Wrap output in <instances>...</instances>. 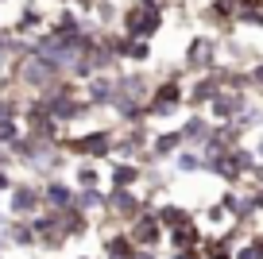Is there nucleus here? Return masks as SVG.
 <instances>
[{
    "instance_id": "nucleus-1",
    "label": "nucleus",
    "mask_w": 263,
    "mask_h": 259,
    "mask_svg": "<svg viewBox=\"0 0 263 259\" xmlns=\"http://www.w3.org/2000/svg\"><path fill=\"white\" fill-rule=\"evenodd\" d=\"M178 108H186V81H182V70H171L163 81L151 85L143 116L147 120H171V116H178Z\"/></svg>"
},
{
    "instance_id": "nucleus-2",
    "label": "nucleus",
    "mask_w": 263,
    "mask_h": 259,
    "mask_svg": "<svg viewBox=\"0 0 263 259\" xmlns=\"http://www.w3.org/2000/svg\"><path fill=\"white\" fill-rule=\"evenodd\" d=\"M116 27H120V35H132V39H155L166 27V12L147 4V0H128L120 8Z\"/></svg>"
},
{
    "instance_id": "nucleus-3",
    "label": "nucleus",
    "mask_w": 263,
    "mask_h": 259,
    "mask_svg": "<svg viewBox=\"0 0 263 259\" xmlns=\"http://www.w3.org/2000/svg\"><path fill=\"white\" fill-rule=\"evenodd\" d=\"M66 155H78V159H89V162H105L112 159V147H116V128H85V132H66L58 139Z\"/></svg>"
},
{
    "instance_id": "nucleus-4",
    "label": "nucleus",
    "mask_w": 263,
    "mask_h": 259,
    "mask_svg": "<svg viewBox=\"0 0 263 259\" xmlns=\"http://www.w3.org/2000/svg\"><path fill=\"white\" fill-rule=\"evenodd\" d=\"M217 62H221V35L217 31H194L186 50H182L186 73H209Z\"/></svg>"
},
{
    "instance_id": "nucleus-5",
    "label": "nucleus",
    "mask_w": 263,
    "mask_h": 259,
    "mask_svg": "<svg viewBox=\"0 0 263 259\" xmlns=\"http://www.w3.org/2000/svg\"><path fill=\"white\" fill-rule=\"evenodd\" d=\"M248 105H252V93L248 89H229V85H221V93L205 105V116L213 124H224V120H236Z\"/></svg>"
},
{
    "instance_id": "nucleus-6",
    "label": "nucleus",
    "mask_w": 263,
    "mask_h": 259,
    "mask_svg": "<svg viewBox=\"0 0 263 259\" xmlns=\"http://www.w3.org/2000/svg\"><path fill=\"white\" fill-rule=\"evenodd\" d=\"M124 228H128V236L136 240V248H163L166 244V228L159 225L155 209H143L140 217L132 220V225H124Z\"/></svg>"
},
{
    "instance_id": "nucleus-7",
    "label": "nucleus",
    "mask_w": 263,
    "mask_h": 259,
    "mask_svg": "<svg viewBox=\"0 0 263 259\" xmlns=\"http://www.w3.org/2000/svg\"><path fill=\"white\" fill-rule=\"evenodd\" d=\"M43 209V186L39 182H12L8 190V213L12 217H35Z\"/></svg>"
},
{
    "instance_id": "nucleus-8",
    "label": "nucleus",
    "mask_w": 263,
    "mask_h": 259,
    "mask_svg": "<svg viewBox=\"0 0 263 259\" xmlns=\"http://www.w3.org/2000/svg\"><path fill=\"white\" fill-rule=\"evenodd\" d=\"M221 93V78H217V70L209 73H194V81L186 85V108H201L205 113V105Z\"/></svg>"
},
{
    "instance_id": "nucleus-9",
    "label": "nucleus",
    "mask_w": 263,
    "mask_h": 259,
    "mask_svg": "<svg viewBox=\"0 0 263 259\" xmlns=\"http://www.w3.org/2000/svg\"><path fill=\"white\" fill-rule=\"evenodd\" d=\"M143 182V162L136 159H108V190H132Z\"/></svg>"
},
{
    "instance_id": "nucleus-10",
    "label": "nucleus",
    "mask_w": 263,
    "mask_h": 259,
    "mask_svg": "<svg viewBox=\"0 0 263 259\" xmlns=\"http://www.w3.org/2000/svg\"><path fill=\"white\" fill-rule=\"evenodd\" d=\"M116 93V73H93V78L82 81V97L89 101L93 108H108Z\"/></svg>"
},
{
    "instance_id": "nucleus-11",
    "label": "nucleus",
    "mask_w": 263,
    "mask_h": 259,
    "mask_svg": "<svg viewBox=\"0 0 263 259\" xmlns=\"http://www.w3.org/2000/svg\"><path fill=\"white\" fill-rule=\"evenodd\" d=\"M201 240H205V228L197 225V217L182 220L178 228H171V232H166L171 251H201Z\"/></svg>"
},
{
    "instance_id": "nucleus-12",
    "label": "nucleus",
    "mask_w": 263,
    "mask_h": 259,
    "mask_svg": "<svg viewBox=\"0 0 263 259\" xmlns=\"http://www.w3.org/2000/svg\"><path fill=\"white\" fill-rule=\"evenodd\" d=\"M47 8H43V0H27L24 8L16 12V20H12V27L8 31H16V35H35V31H43L47 27Z\"/></svg>"
},
{
    "instance_id": "nucleus-13",
    "label": "nucleus",
    "mask_w": 263,
    "mask_h": 259,
    "mask_svg": "<svg viewBox=\"0 0 263 259\" xmlns=\"http://www.w3.org/2000/svg\"><path fill=\"white\" fill-rule=\"evenodd\" d=\"M39 186H43V205H47V209H66V205H74V194H78V186L62 182L58 174L43 178Z\"/></svg>"
},
{
    "instance_id": "nucleus-14",
    "label": "nucleus",
    "mask_w": 263,
    "mask_h": 259,
    "mask_svg": "<svg viewBox=\"0 0 263 259\" xmlns=\"http://www.w3.org/2000/svg\"><path fill=\"white\" fill-rule=\"evenodd\" d=\"M178 128H182V139H186L190 147H201V143H205V136L213 132V120H209L201 108H190V116L178 124Z\"/></svg>"
},
{
    "instance_id": "nucleus-15",
    "label": "nucleus",
    "mask_w": 263,
    "mask_h": 259,
    "mask_svg": "<svg viewBox=\"0 0 263 259\" xmlns=\"http://www.w3.org/2000/svg\"><path fill=\"white\" fill-rule=\"evenodd\" d=\"M182 143H186V139H182V128H166V132H151L147 151H151V159H155V162H163V159H171Z\"/></svg>"
},
{
    "instance_id": "nucleus-16",
    "label": "nucleus",
    "mask_w": 263,
    "mask_h": 259,
    "mask_svg": "<svg viewBox=\"0 0 263 259\" xmlns=\"http://www.w3.org/2000/svg\"><path fill=\"white\" fill-rule=\"evenodd\" d=\"M4 240L12 244V248H20V251H35L39 248V236H35V228H31V220H20V217H12V225L4 228Z\"/></svg>"
},
{
    "instance_id": "nucleus-17",
    "label": "nucleus",
    "mask_w": 263,
    "mask_h": 259,
    "mask_svg": "<svg viewBox=\"0 0 263 259\" xmlns=\"http://www.w3.org/2000/svg\"><path fill=\"white\" fill-rule=\"evenodd\" d=\"M171 166H174V174H201V170H205V155H201V147L182 143L178 151L171 155Z\"/></svg>"
},
{
    "instance_id": "nucleus-18",
    "label": "nucleus",
    "mask_w": 263,
    "mask_h": 259,
    "mask_svg": "<svg viewBox=\"0 0 263 259\" xmlns=\"http://www.w3.org/2000/svg\"><path fill=\"white\" fill-rule=\"evenodd\" d=\"M155 217H159V225L171 232V228H178L182 220H190L194 213H190L186 205H178V201H159V205H155Z\"/></svg>"
},
{
    "instance_id": "nucleus-19",
    "label": "nucleus",
    "mask_w": 263,
    "mask_h": 259,
    "mask_svg": "<svg viewBox=\"0 0 263 259\" xmlns=\"http://www.w3.org/2000/svg\"><path fill=\"white\" fill-rule=\"evenodd\" d=\"M74 205L82 213H89V217H105V190L93 186V190H78L74 194Z\"/></svg>"
},
{
    "instance_id": "nucleus-20",
    "label": "nucleus",
    "mask_w": 263,
    "mask_h": 259,
    "mask_svg": "<svg viewBox=\"0 0 263 259\" xmlns=\"http://www.w3.org/2000/svg\"><path fill=\"white\" fill-rule=\"evenodd\" d=\"M74 186L78 190L101 186V166H97V162H89V159H82V162H78V170H74Z\"/></svg>"
},
{
    "instance_id": "nucleus-21",
    "label": "nucleus",
    "mask_w": 263,
    "mask_h": 259,
    "mask_svg": "<svg viewBox=\"0 0 263 259\" xmlns=\"http://www.w3.org/2000/svg\"><path fill=\"white\" fill-rule=\"evenodd\" d=\"M20 136H24V120H20V116H4V120H0V143L12 147Z\"/></svg>"
},
{
    "instance_id": "nucleus-22",
    "label": "nucleus",
    "mask_w": 263,
    "mask_h": 259,
    "mask_svg": "<svg viewBox=\"0 0 263 259\" xmlns=\"http://www.w3.org/2000/svg\"><path fill=\"white\" fill-rule=\"evenodd\" d=\"M244 70H248V89H252V97H263V58L248 62Z\"/></svg>"
},
{
    "instance_id": "nucleus-23",
    "label": "nucleus",
    "mask_w": 263,
    "mask_h": 259,
    "mask_svg": "<svg viewBox=\"0 0 263 259\" xmlns=\"http://www.w3.org/2000/svg\"><path fill=\"white\" fill-rule=\"evenodd\" d=\"M132 259H159V248H136Z\"/></svg>"
},
{
    "instance_id": "nucleus-24",
    "label": "nucleus",
    "mask_w": 263,
    "mask_h": 259,
    "mask_svg": "<svg viewBox=\"0 0 263 259\" xmlns=\"http://www.w3.org/2000/svg\"><path fill=\"white\" fill-rule=\"evenodd\" d=\"M171 259H205L201 251H171Z\"/></svg>"
},
{
    "instance_id": "nucleus-25",
    "label": "nucleus",
    "mask_w": 263,
    "mask_h": 259,
    "mask_svg": "<svg viewBox=\"0 0 263 259\" xmlns=\"http://www.w3.org/2000/svg\"><path fill=\"white\" fill-rule=\"evenodd\" d=\"M252 151H255V159H259V162H263V132H259V136H255V143H252Z\"/></svg>"
},
{
    "instance_id": "nucleus-26",
    "label": "nucleus",
    "mask_w": 263,
    "mask_h": 259,
    "mask_svg": "<svg viewBox=\"0 0 263 259\" xmlns=\"http://www.w3.org/2000/svg\"><path fill=\"white\" fill-rule=\"evenodd\" d=\"M4 248H8V240H4V236H0V255H4Z\"/></svg>"
},
{
    "instance_id": "nucleus-27",
    "label": "nucleus",
    "mask_w": 263,
    "mask_h": 259,
    "mask_svg": "<svg viewBox=\"0 0 263 259\" xmlns=\"http://www.w3.org/2000/svg\"><path fill=\"white\" fill-rule=\"evenodd\" d=\"M78 259H89V255H78Z\"/></svg>"
},
{
    "instance_id": "nucleus-28",
    "label": "nucleus",
    "mask_w": 263,
    "mask_h": 259,
    "mask_svg": "<svg viewBox=\"0 0 263 259\" xmlns=\"http://www.w3.org/2000/svg\"><path fill=\"white\" fill-rule=\"evenodd\" d=\"M0 4H8V0H0Z\"/></svg>"
},
{
    "instance_id": "nucleus-29",
    "label": "nucleus",
    "mask_w": 263,
    "mask_h": 259,
    "mask_svg": "<svg viewBox=\"0 0 263 259\" xmlns=\"http://www.w3.org/2000/svg\"><path fill=\"white\" fill-rule=\"evenodd\" d=\"M259 4H263V0H259Z\"/></svg>"
},
{
    "instance_id": "nucleus-30",
    "label": "nucleus",
    "mask_w": 263,
    "mask_h": 259,
    "mask_svg": "<svg viewBox=\"0 0 263 259\" xmlns=\"http://www.w3.org/2000/svg\"><path fill=\"white\" fill-rule=\"evenodd\" d=\"M205 4H209V0H205Z\"/></svg>"
}]
</instances>
